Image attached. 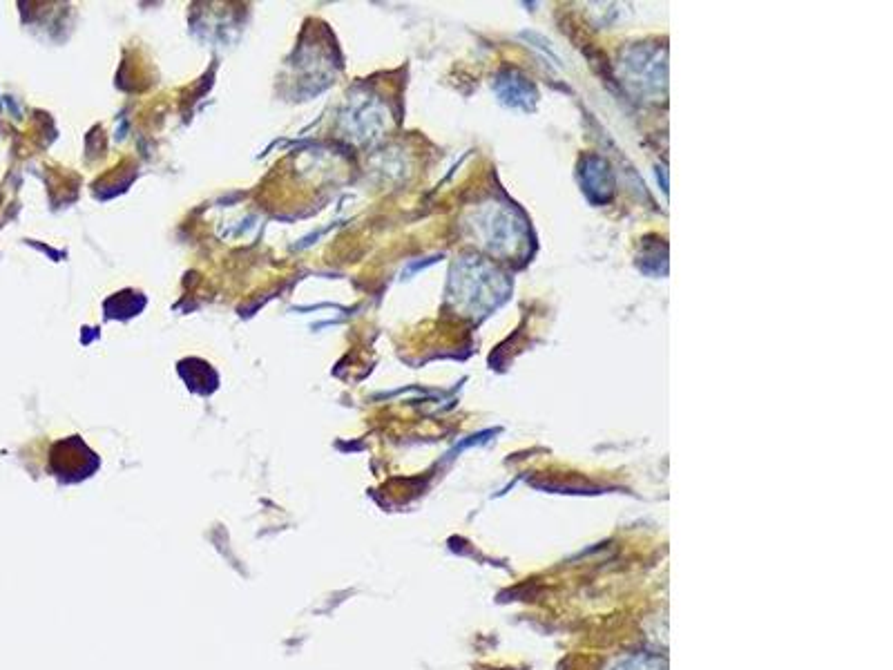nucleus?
<instances>
[{
    "instance_id": "obj_3",
    "label": "nucleus",
    "mask_w": 893,
    "mask_h": 670,
    "mask_svg": "<svg viewBox=\"0 0 893 670\" xmlns=\"http://www.w3.org/2000/svg\"><path fill=\"white\" fill-rule=\"evenodd\" d=\"M626 70L630 74V83H646V85H655V90H659L661 85L666 81V65L661 61V52L659 50H646V47H639V50L630 52Z\"/></svg>"
},
{
    "instance_id": "obj_4",
    "label": "nucleus",
    "mask_w": 893,
    "mask_h": 670,
    "mask_svg": "<svg viewBox=\"0 0 893 670\" xmlns=\"http://www.w3.org/2000/svg\"><path fill=\"white\" fill-rule=\"evenodd\" d=\"M581 181H583V188L588 190V197L592 201H597V204H601V201H608L612 197V188H614L612 172H610V166L601 157L585 159V168L581 170Z\"/></svg>"
},
{
    "instance_id": "obj_1",
    "label": "nucleus",
    "mask_w": 893,
    "mask_h": 670,
    "mask_svg": "<svg viewBox=\"0 0 893 670\" xmlns=\"http://www.w3.org/2000/svg\"><path fill=\"white\" fill-rule=\"evenodd\" d=\"M463 268H465V275H463L465 280L458 291V298H463L465 306H469V309H476L478 313L485 315V311L492 309V306H496L503 298V293H505L503 275L496 273L494 268L485 262H474L476 280H472L467 264Z\"/></svg>"
},
{
    "instance_id": "obj_5",
    "label": "nucleus",
    "mask_w": 893,
    "mask_h": 670,
    "mask_svg": "<svg viewBox=\"0 0 893 670\" xmlns=\"http://www.w3.org/2000/svg\"><path fill=\"white\" fill-rule=\"evenodd\" d=\"M496 94H498V99H501L505 105H512V108L530 110L536 103L534 88L523 79L521 74H516V72H505L498 76Z\"/></svg>"
},
{
    "instance_id": "obj_2",
    "label": "nucleus",
    "mask_w": 893,
    "mask_h": 670,
    "mask_svg": "<svg viewBox=\"0 0 893 670\" xmlns=\"http://www.w3.org/2000/svg\"><path fill=\"white\" fill-rule=\"evenodd\" d=\"M483 231L487 235V246L494 248L498 255H514L521 251V244H527L523 233H527L525 224L518 219L514 210L505 206H494L492 213L485 217Z\"/></svg>"
}]
</instances>
